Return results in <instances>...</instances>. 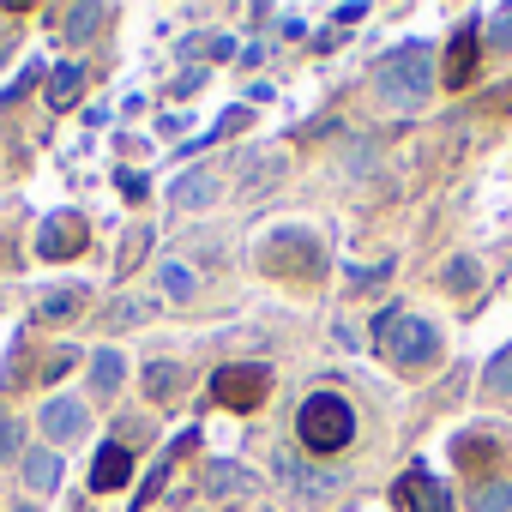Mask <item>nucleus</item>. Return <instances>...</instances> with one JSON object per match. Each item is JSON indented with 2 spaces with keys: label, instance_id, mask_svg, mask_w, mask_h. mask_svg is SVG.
<instances>
[{
  "label": "nucleus",
  "instance_id": "obj_29",
  "mask_svg": "<svg viewBox=\"0 0 512 512\" xmlns=\"http://www.w3.org/2000/svg\"><path fill=\"white\" fill-rule=\"evenodd\" d=\"M187 49H193V55H211V61H229V55H235L229 37H205V43H187Z\"/></svg>",
  "mask_w": 512,
  "mask_h": 512
},
{
  "label": "nucleus",
  "instance_id": "obj_16",
  "mask_svg": "<svg viewBox=\"0 0 512 512\" xmlns=\"http://www.w3.org/2000/svg\"><path fill=\"white\" fill-rule=\"evenodd\" d=\"M79 91H85L79 61H61V67L49 73V103H55V109H73V103H79Z\"/></svg>",
  "mask_w": 512,
  "mask_h": 512
},
{
  "label": "nucleus",
  "instance_id": "obj_33",
  "mask_svg": "<svg viewBox=\"0 0 512 512\" xmlns=\"http://www.w3.org/2000/svg\"><path fill=\"white\" fill-rule=\"evenodd\" d=\"M458 458H494V440H476L470 434V440H458Z\"/></svg>",
  "mask_w": 512,
  "mask_h": 512
},
{
  "label": "nucleus",
  "instance_id": "obj_20",
  "mask_svg": "<svg viewBox=\"0 0 512 512\" xmlns=\"http://www.w3.org/2000/svg\"><path fill=\"white\" fill-rule=\"evenodd\" d=\"M97 25H109V7H97V0L67 7V37H97Z\"/></svg>",
  "mask_w": 512,
  "mask_h": 512
},
{
  "label": "nucleus",
  "instance_id": "obj_11",
  "mask_svg": "<svg viewBox=\"0 0 512 512\" xmlns=\"http://www.w3.org/2000/svg\"><path fill=\"white\" fill-rule=\"evenodd\" d=\"M85 422H91V416H85L79 398H49V404H43V434H49V440H79Z\"/></svg>",
  "mask_w": 512,
  "mask_h": 512
},
{
  "label": "nucleus",
  "instance_id": "obj_18",
  "mask_svg": "<svg viewBox=\"0 0 512 512\" xmlns=\"http://www.w3.org/2000/svg\"><path fill=\"white\" fill-rule=\"evenodd\" d=\"M121 374H127V362H121L115 350H97V356H91V392H97V398H109V392L121 386Z\"/></svg>",
  "mask_w": 512,
  "mask_h": 512
},
{
  "label": "nucleus",
  "instance_id": "obj_26",
  "mask_svg": "<svg viewBox=\"0 0 512 512\" xmlns=\"http://www.w3.org/2000/svg\"><path fill=\"white\" fill-rule=\"evenodd\" d=\"M169 464H175V458H169ZM169 464H151V476H145V482H139V494H133V512H145V506H151V494L163 488V476H169Z\"/></svg>",
  "mask_w": 512,
  "mask_h": 512
},
{
  "label": "nucleus",
  "instance_id": "obj_28",
  "mask_svg": "<svg viewBox=\"0 0 512 512\" xmlns=\"http://www.w3.org/2000/svg\"><path fill=\"white\" fill-rule=\"evenodd\" d=\"M446 290H476V260H452L446 266Z\"/></svg>",
  "mask_w": 512,
  "mask_h": 512
},
{
  "label": "nucleus",
  "instance_id": "obj_15",
  "mask_svg": "<svg viewBox=\"0 0 512 512\" xmlns=\"http://www.w3.org/2000/svg\"><path fill=\"white\" fill-rule=\"evenodd\" d=\"M157 284H163L169 302H187V296L199 290V266H193V260H163V266H157Z\"/></svg>",
  "mask_w": 512,
  "mask_h": 512
},
{
  "label": "nucleus",
  "instance_id": "obj_35",
  "mask_svg": "<svg viewBox=\"0 0 512 512\" xmlns=\"http://www.w3.org/2000/svg\"><path fill=\"white\" fill-rule=\"evenodd\" d=\"M121 193L127 199H145V175H121Z\"/></svg>",
  "mask_w": 512,
  "mask_h": 512
},
{
  "label": "nucleus",
  "instance_id": "obj_10",
  "mask_svg": "<svg viewBox=\"0 0 512 512\" xmlns=\"http://www.w3.org/2000/svg\"><path fill=\"white\" fill-rule=\"evenodd\" d=\"M272 476H278V482H290L296 494H332V488H338V476H332V470H308L296 452H272Z\"/></svg>",
  "mask_w": 512,
  "mask_h": 512
},
{
  "label": "nucleus",
  "instance_id": "obj_5",
  "mask_svg": "<svg viewBox=\"0 0 512 512\" xmlns=\"http://www.w3.org/2000/svg\"><path fill=\"white\" fill-rule=\"evenodd\" d=\"M211 392H217V404H229V410H260L266 392H272V374H266L260 362H235V368H217V374H211Z\"/></svg>",
  "mask_w": 512,
  "mask_h": 512
},
{
  "label": "nucleus",
  "instance_id": "obj_34",
  "mask_svg": "<svg viewBox=\"0 0 512 512\" xmlns=\"http://www.w3.org/2000/svg\"><path fill=\"white\" fill-rule=\"evenodd\" d=\"M235 127H247V109H229V115L217 121V133H235Z\"/></svg>",
  "mask_w": 512,
  "mask_h": 512
},
{
  "label": "nucleus",
  "instance_id": "obj_21",
  "mask_svg": "<svg viewBox=\"0 0 512 512\" xmlns=\"http://www.w3.org/2000/svg\"><path fill=\"white\" fill-rule=\"evenodd\" d=\"M79 308H85V290H55L37 302V320H73Z\"/></svg>",
  "mask_w": 512,
  "mask_h": 512
},
{
  "label": "nucleus",
  "instance_id": "obj_1",
  "mask_svg": "<svg viewBox=\"0 0 512 512\" xmlns=\"http://www.w3.org/2000/svg\"><path fill=\"white\" fill-rule=\"evenodd\" d=\"M296 434H302V446H308L314 458L344 452V446L356 440V410H350V398H344V392H308L302 410H296Z\"/></svg>",
  "mask_w": 512,
  "mask_h": 512
},
{
  "label": "nucleus",
  "instance_id": "obj_3",
  "mask_svg": "<svg viewBox=\"0 0 512 512\" xmlns=\"http://www.w3.org/2000/svg\"><path fill=\"white\" fill-rule=\"evenodd\" d=\"M260 266L266 272H284V278H314V272H326V247H320L314 229L284 223V229H272L260 241Z\"/></svg>",
  "mask_w": 512,
  "mask_h": 512
},
{
  "label": "nucleus",
  "instance_id": "obj_13",
  "mask_svg": "<svg viewBox=\"0 0 512 512\" xmlns=\"http://www.w3.org/2000/svg\"><path fill=\"white\" fill-rule=\"evenodd\" d=\"M127 470H133V458H127V446H121V440H109V446L97 452V470H91V488H103V494H109V488H121V482H127Z\"/></svg>",
  "mask_w": 512,
  "mask_h": 512
},
{
  "label": "nucleus",
  "instance_id": "obj_23",
  "mask_svg": "<svg viewBox=\"0 0 512 512\" xmlns=\"http://www.w3.org/2000/svg\"><path fill=\"white\" fill-rule=\"evenodd\" d=\"M139 320H151V302H145V296H121V302L109 308V326H139Z\"/></svg>",
  "mask_w": 512,
  "mask_h": 512
},
{
  "label": "nucleus",
  "instance_id": "obj_22",
  "mask_svg": "<svg viewBox=\"0 0 512 512\" xmlns=\"http://www.w3.org/2000/svg\"><path fill=\"white\" fill-rule=\"evenodd\" d=\"M175 386H181V368H175V362H151V368H145V392H151L157 404L175 398Z\"/></svg>",
  "mask_w": 512,
  "mask_h": 512
},
{
  "label": "nucleus",
  "instance_id": "obj_12",
  "mask_svg": "<svg viewBox=\"0 0 512 512\" xmlns=\"http://www.w3.org/2000/svg\"><path fill=\"white\" fill-rule=\"evenodd\" d=\"M476 73V25H464V31H452V43H446V67H440V79L446 85H464Z\"/></svg>",
  "mask_w": 512,
  "mask_h": 512
},
{
  "label": "nucleus",
  "instance_id": "obj_2",
  "mask_svg": "<svg viewBox=\"0 0 512 512\" xmlns=\"http://www.w3.org/2000/svg\"><path fill=\"white\" fill-rule=\"evenodd\" d=\"M374 91H380V103H392V109H422V103H428V91H434L428 49H422V43L392 49V55L374 67Z\"/></svg>",
  "mask_w": 512,
  "mask_h": 512
},
{
  "label": "nucleus",
  "instance_id": "obj_7",
  "mask_svg": "<svg viewBox=\"0 0 512 512\" xmlns=\"http://www.w3.org/2000/svg\"><path fill=\"white\" fill-rule=\"evenodd\" d=\"M223 193V169H211V163H193V169H181L175 181H169V205L175 211H199V205H211Z\"/></svg>",
  "mask_w": 512,
  "mask_h": 512
},
{
  "label": "nucleus",
  "instance_id": "obj_36",
  "mask_svg": "<svg viewBox=\"0 0 512 512\" xmlns=\"http://www.w3.org/2000/svg\"><path fill=\"white\" fill-rule=\"evenodd\" d=\"M7 43H13V31H0V49H7Z\"/></svg>",
  "mask_w": 512,
  "mask_h": 512
},
{
  "label": "nucleus",
  "instance_id": "obj_6",
  "mask_svg": "<svg viewBox=\"0 0 512 512\" xmlns=\"http://www.w3.org/2000/svg\"><path fill=\"white\" fill-rule=\"evenodd\" d=\"M85 241H91V229H85V217H73V211H55V217L37 229V253H43V260H79Z\"/></svg>",
  "mask_w": 512,
  "mask_h": 512
},
{
  "label": "nucleus",
  "instance_id": "obj_9",
  "mask_svg": "<svg viewBox=\"0 0 512 512\" xmlns=\"http://www.w3.org/2000/svg\"><path fill=\"white\" fill-rule=\"evenodd\" d=\"M235 175H241L247 193H260L266 181H284V175H290V151H284V145H260V151H247V157H241Z\"/></svg>",
  "mask_w": 512,
  "mask_h": 512
},
{
  "label": "nucleus",
  "instance_id": "obj_8",
  "mask_svg": "<svg viewBox=\"0 0 512 512\" xmlns=\"http://www.w3.org/2000/svg\"><path fill=\"white\" fill-rule=\"evenodd\" d=\"M392 494H398V506H410V512H452V494H446L428 470H404Z\"/></svg>",
  "mask_w": 512,
  "mask_h": 512
},
{
  "label": "nucleus",
  "instance_id": "obj_24",
  "mask_svg": "<svg viewBox=\"0 0 512 512\" xmlns=\"http://www.w3.org/2000/svg\"><path fill=\"white\" fill-rule=\"evenodd\" d=\"M145 247H151V229H145V223H133V229H127V241H121V272H133V266L145 260Z\"/></svg>",
  "mask_w": 512,
  "mask_h": 512
},
{
  "label": "nucleus",
  "instance_id": "obj_25",
  "mask_svg": "<svg viewBox=\"0 0 512 512\" xmlns=\"http://www.w3.org/2000/svg\"><path fill=\"white\" fill-rule=\"evenodd\" d=\"M488 392H494V398H506V392H512V350H500V356H494V368H488Z\"/></svg>",
  "mask_w": 512,
  "mask_h": 512
},
{
  "label": "nucleus",
  "instance_id": "obj_27",
  "mask_svg": "<svg viewBox=\"0 0 512 512\" xmlns=\"http://www.w3.org/2000/svg\"><path fill=\"white\" fill-rule=\"evenodd\" d=\"M19 440H25L19 422H13V416H0V464H13V458H19Z\"/></svg>",
  "mask_w": 512,
  "mask_h": 512
},
{
  "label": "nucleus",
  "instance_id": "obj_17",
  "mask_svg": "<svg viewBox=\"0 0 512 512\" xmlns=\"http://www.w3.org/2000/svg\"><path fill=\"white\" fill-rule=\"evenodd\" d=\"M25 482H31V494H49V488H61V458L43 446V452H31L25 458Z\"/></svg>",
  "mask_w": 512,
  "mask_h": 512
},
{
  "label": "nucleus",
  "instance_id": "obj_32",
  "mask_svg": "<svg viewBox=\"0 0 512 512\" xmlns=\"http://www.w3.org/2000/svg\"><path fill=\"white\" fill-rule=\"evenodd\" d=\"M67 368H73V350H55V356H49V362H43V380H61V374H67Z\"/></svg>",
  "mask_w": 512,
  "mask_h": 512
},
{
  "label": "nucleus",
  "instance_id": "obj_14",
  "mask_svg": "<svg viewBox=\"0 0 512 512\" xmlns=\"http://www.w3.org/2000/svg\"><path fill=\"white\" fill-rule=\"evenodd\" d=\"M260 476L241 470V464H205V494H253Z\"/></svg>",
  "mask_w": 512,
  "mask_h": 512
},
{
  "label": "nucleus",
  "instance_id": "obj_4",
  "mask_svg": "<svg viewBox=\"0 0 512 512\" xmlns=\"http://www.w3.org/2000/svg\"><path fill=\"white\" fill-rule=\"evenodd\" d=\"M374 338H380V350L398 368H428L440 356V332L428 320H410V314H380L374 320Z\"/></svg>",
  "mask_w": 512,
  "mask_h": 512
},
{
  "label": "nucleus",
  "instance_id": "obj_31",
  "mask_svg": "<svg viewBox=\"0 0 512 512\" xmlns=\"http://www.w3.org/2000/svg\"><path fill=\"white\" fill-rule=\"evenodd\" d=\"M199 85H205V67H187V73H181V79H175V97H193V91H199Z\"/></svg>",
  "mask_w": 512,
  "mask_h": 512
},
{
  "label": "nucleus",
  "instance_id": "obj_19",
  "mask_svg": "<svg viewBox=\"0 0 512 512\" xmlns=\"http://www.w3.org/2000/svg\"><path fill=\"white\" fill-rule=\"evenodd\" d=\"M464 506L470 512H512V482H476L464 494Z\"/></svg>",
  "mask_w": 512,
  "mask_h": 512
},
{
  "label": "nucleus",
  "instance_id": "obj_30",
  "mask_svg": "<svg viewBox=\"0 0 512 512\" xmlns=\"http://www.w3.org/2000/svg\"><path fill=\"white\" fill-rule=\"evenodd\" d=\"M488 37H494L500 49H512V7H500V13H494V31H488Z\"/></svg>",
  "mask_w": 512,
  "mask_h": 512
}]
</instances>
